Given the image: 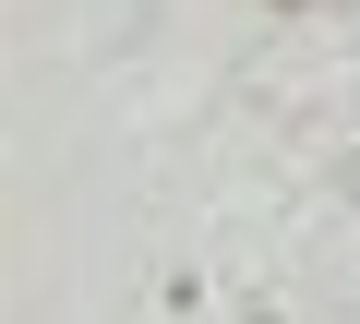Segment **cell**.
Returning <instances> with one entry per match:
<instances>
[{"label":"cell","instance_id":"obj_2","mask_svg":"<svg viewBox=\"0 0 360 324\" xmlns=\"http://www.w3.org/2000/svg\"><path fill=\"white\" fill-rule=\"evenodd\" d=\"M252 324H276V312H252Z\"/></svg>","mask_w":360,"mask_h":324},{"label":"cell","instance_id":"obj_1","mask_svg":"<svg viewBox=\"0 0 360 324\" xmlns=\"http://www.w3.org/2000/svg\"><path fill=\"white\" fill-rule=\"evenodd\" d=\"M276 13H300V0H276Z\"/></svg>","mask_w":360,"mask_h":324}]
</instances>
